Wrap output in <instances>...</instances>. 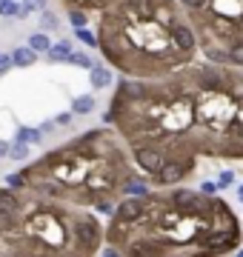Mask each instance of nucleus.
I'll return each mask as SVG.
<instances>
[{
	"label": "nucleus",
	"instance_id": "nucleus-1",
	"mask_svg": "<svg viewBox=\"0 0 243 257\" xmlns=\"http://www.w3.org/2000/svg\"><path fill=\"white\" fill-rule=\"evenodd\" d=\"M103 123L152 189H172L200 157L243 160V66L195 60L163 80H120Z\"/></svg>",
	"mask_w": 243,
	"mask_h": 257
},
{
	"label": "nucleus",
	"instance_id": "nucleus-2",
	"mask_svg": "<svg viewBox=\"0 0 243 257\" xmlns=\"http://www.w3.org/2000/svg\"><path fill=\"white\" fill-rule=\"evenodd\" d=\"M243 226L223 197L200 189H152L126 197L106 220V246L120 257H226Z\"/></svg>",
	"mask_w": 243,
	"mask_h": 257
},
{
	"label": "nucleus",
	"instance_id": "nucleus-3",
	"mask_svg": "<svg viewBox=\"0 0 243 257\" xmlns=\"http://www.w3.org/2000/svg\"><path fill=\"white\" fill-rule=\"evenodd\" d=\"M141 177L126 140L112 126H100L26 163L6 177V186L112 217Z\"/></svg>",
	"mask_w": 243,
	"mask_h": 257
},
{
	"label": "nucleus",
	"instance_id": "nucleus-4",
	"mask_svg": "<svg viewBox=\"0 0 243 257\" xmlns=\"http://www.w3.org/2000/svg\"><path fill=\"white\" fill-rule=\"evenodd\" d=\"M97 49L123 80H163L200 55L180 0H120L97 18Z\"/></svg>",
	"mask_w": 243,
	"mask_h": 257
},
{
	"label": "nucleus",
	"instance_id": "nucleus-5",
	"mask_svg": "<svg viewBox=\"0 0 243 257\" xmlns=\"http://www.w3.org/2000/svg\"><path fill=\"white\" fill-rule=\"evenodd\" d=\"M0 246L32 257H97L106 246V226L94 211L3 186Z\"/></svg>",
	"mask_w": 243,
	"mask_h": 257
},
{
	"label": "nucleus",
	"instance_id": "nucleus-6",
	"mask_svg": "<svg viewBox=\"0 0 243 257\" xmlns=\"http://www.w3.org/2000/svg\"><path fill=\"white\" fill-rule=\"evenodd\" d=\"M209 63L243 66V0H180Z\"/></svg>",
	"mask_w": 243,
	"mask_h": 257
},
{
	"label": "nucleus",
	"instance_id": "nucleus-7",
	"mask_svg": "<svg viewBox=\"0 0 243 257\" xmlns=\"http://www.w3.org/2000/svg\"><path fill=\"white\" fill-rule=\"evenodd\" d=\"M60 3H63L69 12H86V15H89V12H100L103 15L106 9L117 6L120 0H60Z\"/></svg>",
	"mask_w": 243,
	"mask_h": 257
},
{
	"label": "nucleus",
	"instance_id": "nucleus-8",
	"mask_svg": "<svg viewBox=\"0 0 243 257\" xmlns=\"http://www.w3.org/2000/svg\"><path fill=\"white\" fill-rule=\"evenodd\" d=\"M46 57L52 60V63H60V60L69 63V57H72V43H69V40H57V43H52V49H49Z\"/></svg>",
	"mask_w": 243,
	"mask_h": 257
},
{
	"label": "nucleus",
	"instance_id": "nucleus-9",
	"mask_svg": "<svg viewBox=\"0 0 243 257\" xmlns=\"http://www.w3.org/2000/svg\"><path fill=\"white\" fill-rule=\"evenodd\" d=\"M89 74H92V89H106V86H112V80H114L112 69H109V66H100V63L94 66Z\"/></svg>",
	"mask_w": 243,
	"mask_h": 257
},
{
	"label": "nucleus",
	"instance_id": "nucleus-10",
	"mask_svg": "<svg viewBox=\"0 0 243 257\" xmlns=\"http://www.w3.org/2000/svg\"><path fill=\"white\" fill-rule=\"evenodd\" d=\"M0 15L3 18H29V12L23 9V3H18V0H3L0 3Z\"/></svg>",
	"mask_w": 243,
	"mask_h": 257
},
{
	"label": "nucleus",
	"instance_id": "nucleus-11",
	"mask_svg": "<svg viewBox=\"0 0 243 257\" xmlns=\"http://www.w3.org/2000/svg\"><path fill=\"white\" fill-rule=\"evenodd\" d=\"M89 111H94V97L92 94H80V97L72 100V114H89Z\"/></svg>",
	"mask_w": 243,
	"mask_h": 257
},
{
	"label": "nucleus",
	"instance_id": "nucleus-12",
	"mask_svg": "<svg viewBox=\"0 0 243 257\" xmlns=\"http://www.w3.org/2000/svg\"><path fill=\"white\" fill-rule=\"evenodd\" d=\"M40 138H43V132L40 128H32V126H20L18 128V138L20 143H26V146H32V143H40Z\"/></svg>",
	"mask_w": 243,
	"mask_h": 257
},
{
	"label": "nucleus",
	"instance_id": "nucleus-13",
	"mask_svg": "<svg viewBox=\"0 0 243 257\" xmlns=\"http://www.w3.org/2000/svg\"><path fill=\"white\" fill-rule=\"evenodd\" d=\"M29 49H32L35 55H38V52H46V55H49V49H52V40H49L43 32H35V35L29 37Z\"/></svg>",
	"mask_w": 243,
	"mask_h": 257
},
{
	"label": "nucleus",
	"instance_id": "nucleus-14",
	"mask_svg": "<svg viewBox=\"0 0 243 257\" xmlns=\"http://www.w3.org/2000/svg\"><path fill=\"white\" fill-rule=\"evenodd\" d=\"M35 60H38V55H35L29 46L26 49H15V52H12V63H15V66H32Z\"/></svg>",
	"mask_w": 243,
	"mask_h": 257
},
{
	"label": "nucleus",
	"instance_id": "nucleus-15",
	"mask_svg": "<svg viewBox=\"0 0 243 257\" xmlns=\"http://www.w3.org/2000/svg\"><path fill=\"white\" fill-rule=\"evenodd\" d=\"M69 63H72V66H80V69H89V72H92L94 66H97V63L92 60V57H89V55H83V52H72V57H69Z\"/></svg>",
	"mask_w": 243,
	"mask_h": 257
},
{
	"label": "nucleus",
	"instance_id": "nucleus-16",
	"mask_svg": "<svg viewBox=\"0 0 243 257\" xmlns=\"http://www.w3.org/2000/svg\"><path fill=\"white\" fill-rule=\"evenodd\" d=\"M9 157H12V160H26V157H29V146H26V143H20V140H15L12 149H9Z\"/></svg>",
	"mask_w": 243,
	"mask_h": 257
},
{
	"label": "nucleus",
	"instance_id": "nucleus-17",
	"mask_svg": "<svg viewBox=\"0 0 243 257\" xmlns=\"http://www.w3.org/2000/svg\"><path fill=\"white\" fill-rule=\"evenodd\" d=\"M40 26L43 29H52V32H57V26H60V20L55 18V15H52V12H40Z\"/></svg>",
	"mask_w": 243,
	"mask_h": 257
},
{
	"label": "nucleus",
	"instance_id": "nucleus-18",
	"mask_svg": "<svg viewBox=\"0 0 243 257\" xmlns=\"http://www.w3.org/2000/svg\"><path fill=\"white\" fill-rule=\"evenodd\" d=\"M69 20H72V26H75V29H86L89 15H86V12H69Z\"/></svg>",
	"mask_w": 243,
	"mask_h": 257
},
{
	"label": "nucleus",
	"instance_id": "nucleus-19",
	"mask_svg": "<svg viewBox=\"0 0 243 257\" xmlns=\"http://www.w3.org/2000/svg\"><path fill=\"white\" fill-rule=\"evenodd\" d=\"M77 37H80V40H83L86 46H97V32H89V29H77Z\"/></svg>",
	"mask_w": 243,
	"mask_h": 257
},
{
	"label": "nucleus",
	"instance_id": "nucleus-20",
	"mask_svg": "<svg viewBox=\"0 0 243 257\" xmlns=\"http://www.w3.org/2000/svg\"><path fill=\"white\" fill-rule=\"evenodd\" d=\"M23 9L32 15V12H46V0H23Z\"/></svg>",
	"mask_w": 243,
	"mask_h": 257
},
{
	"label": "nucleus",
	"instance_id": "nucleus-21",
	"mask_svg": "<svg viewBox=\"0 0 243 257\" xmlns=\"http://www.w3.org/2000/svg\"><path fill=\"white\" fill-rule=\"evenodd\" d=\"M234 183V172H220V177H217V189H226V186H232Z\"/></svg>",
	"mask_w": 243,
	"mask_h": 257
},
{
	"label": "nucleus",
	"instance_id": "nucleus-22",
	"mask_svg": "<svg viewBox=\"0 0 243 257\" xmlns=\"http://www.w3.org/2000/svg\"><path fill=\"white\" fill-rule=\"evenodd\" d=\"M9 66H15L12 63V55H0V74L9 72Z\"/></svg>",
	"mask_w": 243,
	"mask_h": 257
},
{
	"label": "nucleus",
	"instance_id": "nucleus-23",
	"mask_svg": "<svg viewBox=\"0 0 243 257\" xmlns=\"http://www.w3.org/2000/svg\"><path fill=\"white\" fill-rule=\"evenodd\" d=\"M200 192H203V194H217L220 189H217V183H203V186H200Z\"/></svg>",
	"mask_w": 243,
	"mask_h": 257
},
{
	"label": "nucleus",
	"instance_id": "nucleus-24",
	"mask_svg": "<svg viewBox=\"0 0 243 257\" xmlns=\"http://www.w3.org/2000/svg\"><path fill=\"white\" fill-rule=\"evenodd\" d=\"M0 257H32V254H20V251H12V248L0 246Z\"/></svg>",
	"mask_w": 243,
	"mask_h": 257
},
{
	"label": "nucleus",
	"instance_id": "nucleus-25",
	"mask_svg": "<svg viewBox=\"0 0 243 257\" xmlns=\"http://www.w3.org/2000/svg\"><path fill=\"white\" fill-rule=\"evenodd\" d=\"M9 149H12V143H6V140H0V155H6V157H9Z\"/></svg>",
	"mask_w": 243,
	"mask_h": 257
},
{
	"label": "nucleus",
	"instance_id": "nucleus-26",
	"mask_svg": "<svg viewBox=\"0 0 243 257\" xmlns=\"http://www.w3.org/2000/svg\"><path fill=\"white\" fill-rule=\"evenodd\" d=\"M103 257H120L114 248H109V246H103Z\"/></svg>",
	"mask_w": 243,
	"mask_h": 257
},
{
	"label": "nucleus",
	"instance_id": "nucleus-27",
	"mask_svg": "<svg viewBox=\"0 0 243 257\" xmlns=\"http://www.w3.org/2000/svg\"><path fill=\"white\" fill-rule=\"evenodd\" d=\"M237 197H240V203H243V186H240V189H237Z\"/></svg>",
	"mask_w": 243,
	"mask_h": 257
},
{
	"label": "nucleus",
	"instance_id": "nucleus-28",
	"mask_svg": "<svg viewBox=\"0 0 243 257\" xmlns=\"http://www.w3.org/2000/svg\"><path fill=\"white\" fill-rule=\"evenodd\" d=\"M234 254H237V257H243V248H237V251H234Z\"/></svg>",
	"mask_w": 243,
	"mask_h": 257
},
{
	"label": "nucleus",
	"instance_id": "nucleus-29",
	"mask_svg": "<svg viewBox=\"0 0 243 257\" xmlns=\"http://www.w3.org/2000/svg\"><path fill=\"white\" fill-rule=\"evenodd\" d=\"M0 3H3V0H0Z\"/></svg>",
	"mask_w": 243,
	"mask_h": 257
}]
</instances>
